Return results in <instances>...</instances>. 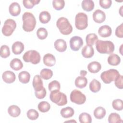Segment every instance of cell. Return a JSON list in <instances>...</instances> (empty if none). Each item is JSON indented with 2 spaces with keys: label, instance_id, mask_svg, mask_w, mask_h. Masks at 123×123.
Wrapping results in <instances>:
<instances>
[{
  "label": "cell",
  "instance_id": "cell-34",
  "mask_svg": "<svg viewBox=\"0 0 123 123\" xmlns=\"http://www.w3.org/2000/svg\"><path fill=\"white\" fill-rule=\"evenodd\" d=\"M37 108L41 112H46L50 110V105L49 102L45 101H43L39 103L37 105Z\"/></svg>",
  "mask_w": 123,
  "mask_h": 123
},
{
  "label": "cell",
  "instance_id": "cell-42",
  "mask_svg": "<svg viewBox=\"0 0 123 123\" xmlns=\"http://www.w3.org/2000/svg\"><path fill=\"white\" fill-rule=\"evenodd\" d=\"M27 117L31 120H35L39 116L38 112L34 109H30L27 112Z\"/></svg>",
  "mask_w": 123,
  "mask_h": 123
},
{
  "label": "cell",
  "instance_id": "cell-41",
  "mask_svg": "<svg viewBox=\"0 0 123 123\" xmlns=\"http://www.w3.org/2000/svg\"><path fill=\"white\" fill-rule=\"evenodd\" d=\"M53 8L56 10L62 9L65 5V2L63 0H53L52 1Z\"/></svg>",
  "mask_w": 123,
  "mask_h": 123
},
{
  "label": "cell",
  "instance_id": "cell-22",
  "mask_svg": "<svg viewBox=\"0 0 123 123\" xmlns=\"http://www.w3.org/2000/svg\"><path fill=\"white\" fill-rule=\"evenodd\" d=\"M8 112L9 114L12 117H18L21 113L20 108L15 105H12L8 108Z\"/></svg>",
  "mask_w": 123,
  "mask_h": 123
},
{
  "label": "cell",
  "instance_id": "cell-30",
  "mask_svg": "<svg viewBox=\"0 0 123 123\" xmlns=\"http://www.w3.org/2000/svg\"><path fill=\"white\" fill-rule=\"evenodd\" d=\"M51 19L50 13L46 11L41 12L39 15V20L42 24L48 23Z\"/></svg>",
  "mask_w": 123,
  "mask_h": 123
},
{
  "label": "cell",
  "instance_id": "cell-17",
  "mask_svg": "<svg viewBox=\"0 0 123 123\" xmlns=\"http://www.w3.org/2000/svg\"><path fill=\"white\" fill-rule=\"evenodd\" d=\"M54 48L59 52H64L67 49L66 42L62 39H58L54 42Z\"/></svg>",
  "mask_w": 123,
  "mask_h": 123
},
{
  "label": "cell",
  "instance_id": "cell-14",
  "mask_svg": "<svg viewBox=\"0 0 123 123\" xmlns=\"http://www.w3.org/2000/svg\"><path fill=\"white\" fill-rule=\"evenodd\" d=\"M112 30L111 27L108 25H104L100 26L98 30L99 35L103 37H107L111 36Z\"/></svg>",
  "mask_w": 123,
  "mask_h": 123
},
{
  "label": "cell",
  "instance_id": "cell-6",
  "mask_svg": "<svg viewBox=\"0 0 123 123\" xmlns=\"http://www.w3.org/2000/svg\"><path fill=\"white\" fill-rule=\"evenodd\" d=\"M119 72L115 69H111L103 72L100 75V78L105 84H110L120 75Z\"/></svg>",
  "mask_w": 123,
  "mask_h": 123
},
{
  "label": "cell",
  "instance_id": "cell-44",
  "mask_svg": "<svg viewBox=\"0 0 123 123\" xmlns=\"http://www.w3.org/2000/svg\"><path fill=\"white\" fill-rule=\"evenodd\" d=\"M99 5L103 9H109L111 5L112 1L111 0H100L99 1Z\"/></svg>",
  "mask_w": 123,
  "mask_h": 123
},
{
  "label": "cell",
  "instance_id": "cell-31",
  "mask_svg": "<svg viewBox=\"0 0 123 123\" xmlns=\"http://www.w3.org/2000/svg\"><path fill=\"white\" fill-rule=\"evenodd\" d=\"M98 37L95 33H90L86 35V43L87 45L93 46L98 40Z\"/></svg>",
  "mask_w": 123,
  "mask_h": 123
},
{
  "label": "cell",
  "instance_id": "cell-3",
  "mask_svg": "<svg viewBox=\"0 0 123 123\" xmlns=\"http://www.w3.org/2000/svg\"><path fill=\"white\" fill-rule=\"evenodd\" d=\"M56 26L60 32L64 35H68L73 31V27L68 20L64 17L59 18L56 22Z\"/></svg>",
  "mask_w": 123,
  "mask_h": 123
},
{
  "label": "cell",
  "instance_id": "cell-35",
  "mask_svg": "<svg viewBox=\"0 0 123 123\" xmlns=\"http://www.w3.org/2000/svg\"><path fill=\"white\" fill-rule=\"evenodd\" d=\"M79 121L81 123H91L92 118L89 114L86 112H83L79 115Z\"/></svg>",
  "mask_w": 123,
  "mask_h": 123
},
{
  "label": "cell",
  "instance_id": "cell-16",
  "mask_svg": "<svg viewBox=\"0 0 123 123\" xmlns=\"http://www.w3.org/2000/svg\"><path fill=\"white\" fill-rule=\"evenodd\" d=\"M9 11L10 14L13 16H17L21 12V7L17 2L12 3L9 7Z\"/></svg>",
  "mask_w": 123,
  "mask_h": 123
},
{
  "label": "cell",
  "instance_id": "cell-32",
  "mask_svg": "<svg viewBox=\"0 0 123 123\" xmlns=\"http://www.w3.org/2000/svg\"><path fill=\"white\" fill-rule=\"evenodd\" d=\"M108 122L109 123H122L123 120L118 113L112 112L109 116Z\"/></svg>",
  "mask_w": 123,
  "mask_h": 123
},
{
  "label": "cell",
  "instance_id": "cell-36",
  "mask_svg": "<svg viewBox=\"0 0 123 123\" xmlns=\"http://www.w3.org/2000/svg\"><path fill=\"white\" fill-rule=\"evenodd\" d=\"M10 55V51L9 47L6 45H3L1 46L0 49V55L3 58H6Z\"/></svg>",
  "mask_w": 123,
  "mask_h": 123
},
{
  "label": "cell",
  "instance_id": "cell-33",
  "mask_svg": "<svg viewBox=\"0 0 123 123\" xmlns=\"http://www.w3.org/2000/svg\"><path fill=\"white\" fill-rule=\"evenodd\" d=\"M53 75V72L48 68L42 69L40 73V76L44 80H49L51 78Z\"/></svg>",
  "mask_w": 123,
  "mask_h": 123
},
{
  "label": "cell",
  "instance_id": "cell-20",
  "mask_svg": "<svg viewBox=\"0 0 123 123\" xmlns=\"http://www.w3.org/2000/svg\"><path fill=\"white\" fill-rule=\"evenodd\" d=\"M12 52L14 54H20L24 50V45L20 41H16L12 44Z\"/></svg>",
  "mask_w": 123,
  "mask_h": 123
},
{
  "label": "cell",
  "instance_id": "cell-24",
  "mask_svg": "<svg viewBox=\"0 0 123 123\" xmlns=\"http://www.w3.org/2000/svg\"><path fill=\"white\" fill-rule=\"evenodd\" d=\"M108 63L112 66H117L121 62L120 57L116 54H111L108 58Z\"/></svg>",
  "mask_w": 123,
  "mask_h": 123
},
{
  "label": "cell",
  "instance_id": "cell-18",
  "mask_svg": "<svg viewBox=\"0 0 123 123\" xmlns=\"http://www.w3.org/2000/svg\"><path fill=\"white\" fill-rule=\"evenodd\" d=\"M81 53L82 56L86 58H91L94 54V48L92 46L86 45L82 49Z\"/></svg>",
  "mask_w": 123,
  "mask_h": 123
},
{
  "label": "cell",
  "instance_id": "cell-8",
  "mask_svg": "<svg viewBox=\"0 0 123 123\" xmlns=\"http://www.w3.org/2000/svg\"><path fill=\"white\" fill-rule=\"evenodd\" d=\"M16 27V23L14 20L12 19H7L2 28V33L4 36H10Z\"/></svg>",
  "mask_w": 123,
  "mask_h": 123
},
{
  "label": "cell",
  "instance_id": "cell-4",
  "mask_svg": "<svg viewBox=\"0 0 123 123\" xmlns=\"http://www.w3.org/2000/svg\"><path fill=\"white\" fill-rule=\"evenodd\" d=\"M49 98L52 102L60 106H64L67 103L66 95L60 92V90L51 91L49 95Z\"/></svg>",
  "mask_w": 123,
  "mask_h": 123
},
{
  "label": "cell",
  "instance_id": "cell-15",
  "mask_svg": "<svg viewBox=\"0 0 123 123\" xmlns=\"http://www.w3.org/2000/svg\"><path fill=\"white\" fill-rule=\"evenodd\" d=\"M44 64L49 67H52L56 63V59L53 55L51 53L46 54L43 58Z\"/></svg>",
  "mask_w": 123,
  "mask_h": 123
},
{
  "label": "cell",
  "instance_id": "cell-46",
  "mask_svg": "<svg viewBox=\"0 0 123 123\" xmlns=\"http://www.w3.org/2000/svg\"><path fill=\"white\" fill-rule=\"evenodd\" d=\"M123 24L122 23L120 25L118 26L115 29V35L119 38H123Z\"/></svg>",
  "mask_w": 123,
  "mask_h": 123
},
{
  "label": "cell",
  "instance_id": "cell-9",
  "mask_svg": "<svg viewBox=\"0 0 123 123\" xmlns=\"http://www.w3.org/2000/svg\"><path fill=\"white\" fill-rule=\"evenodd\" d=\"M71 101L78 105L84 104L86 101V97L80 91L74 89L70 94Z\"/></svg>",
  "mask_w": 123,
  "mask_h": 123
},
{
  "label": "cell",
  "instance_id": "cell-5",
  "mask_svg": "<svg viewBox=\"0 0 123 123\" xmlns=\"http://www.w3.org/2000/svg\"><path fill=\"white\" fill-rule=\"evenodd\" d=\"M23 59L26 62H31L33 64H37L40 62L41 57L39 53L37 51L30 50L24 53Z\"/></svg>",
  "mask_w": 123,
  "mask_h": 123
},
{
  "label": "cell",
  "instance_id": "cell-11",
  "mask_svg": "<svg viewBox=\"0 0 123 123\" xmlns=\"http://www.w3.org/2000/svg\"><path fill=\"white\" fill-rule=\"evenodd\" d=\"M93 20L97 23L100 24L106 19V14L102 10L98 9L95 11L93 13Z\"/></svg>",
  "mask_w": 123,
  "mask_h": 123
},
{
  "label": "cell",
  "instance_id": "cell-2",
  "mask_svg": "<svg viewBox=\"0 0 123 123\" xmlns=\"http://www.w3.org/2000/svg\"><path fill=\"white\" fill-rule=\"evenodd\" d=\"M97 50L101 54H111L114 50V45L111 41L98 40L96 42Z\"/></svg>",
  "mask_w": 123,
  "mask_h": 123
},
{
  "label": "cell",
  "instance_id": "cell-13",
  "mask_svg": "<svg viewBox=\"0 0 123 123\" xmlns=\"http://www.w3.org/2000/svg\"><path fill=\"white\" fill-rule=\"evenodd\" d=\"M32 84L35 91H40L44 88L43 81L41 77L38 74L36 75L34 77Z\"/></svg>",
  "mask_w": 123,
  "mask_h": 123
},
{
  "label": "cell",
  "instance_id": "cell-39",
  "mask_svg": "<svg viewBox=\"0 0 123 123\" xmlns=\"http://www.w3.org/2000/svg\"><path fill=\"white\" fill-rule=\"evenodd\" d=\"M48 88L50 92L54 90H60L61 88V85L58 81L53 80L49 84Z\"/></svg>",
  "mask_w": 123,
  "mask_h": 123
},
{
  "label": "cell",
  "instance_id": "cell-1",
  "mask_svg": "<svg viewBox=\"0 0 123 123\" xmlns=\"http://www.w3.org/2000/svg\"><path fill=\"white\" fill-rule=\"evenodd\" d=\"M23 29L25 32H31L35 28L36 20L34 15L30 12H25L22 15Z\"/></svg>",
  "mask_w": 123,
  "mask_h": 123
},
{
  "label": "cell",
  "instance_id": "cell-21",
  "mask_svg": "<svg viewBox=\"0 0 123 123\" xmlns=\"http://www.w3.org/2000/svg\"><path fill=\"white\" fill-rule=\"evenodd\" d=\"M75 86L79 88H83L86 86L87 83V78L85 76H79L75 80Z\"/></svg>",
  "mask_w": 123,
  "mask_h": 123
},
{
  "label": "cell",
  "instance_id": "cell-29",
  "mask_svg": "<svg viewBox=\"0 0 123 123\" xmlns=\"http://www.w3.org/2000/svg\"><path fill=\"white\" fill-rule=\"evenodd\" d=\"M18 78L19 81L22 83L27 84L30 81V74L27 71H22L18 74Z\"/></svg>",
  "mask_w": 123,
  "mask_h": 123
},
{
  "label": "cell",
  "instance_id": "cell-23",
  "mask_svg": "<svg viewBox=\"0 0 123 123\" xmlns=\"http://www.w3.org/2000/svg\"><path fill=\"white\" fill-rule=\"evenodd\" d=\"M62 116L64 118H69L72 117L74 113V110L71 107H66L62 108L60 112Z\"/></svg>",
  "mask_w": 123,
  "mask_h": 123
},
{
  "label": "cell",
  "instance_id": "cell-37",
  "mask_svg": "<svg viewBox=\"0 0 123 123\" xmlns=\"http://www.w3.org/2000/svg\"><path fill=\"white\" fill-rule=\"evenodd\" d=\"M48 35V31L46 28L40 27L37 30V37L41 40H43L46 38Z\"/></svg>",
  "mask_w": 123,
  "mask_h": 123
},
{
  "label": "cell",
  "instance_id": "cell-43",
  "mask_svg": "<svg viewBox=\"0 0 123 123\" xmlns=\"http://www.w3.org/2000/svg\"><path fill=\"white\" fill-rule=\"evenodd\" d=\"M114 84L116 86L121 89L123 88V75H120L114 80Z\"/></svg>",
  "mask_w": 123,
  "mask_h": 123
},
{
  "label": "cell",
  "instance_id": "cell-25",
  "mask_svg": "<svg viewBox=\"0 0 123 123\" xmlns=\"http://www.w3.org/2000/svg\"><path fill=\"white\" fill-rule=\"evenodd\" d=\"M10 66L12 69L15 71H19L23 68V64L20 59L14 58L11 61Z\"/></svg>",
  "mask_w": 123,
  "mask_h": 123
},
{
  "label": "cell",
  "instance_id": "cell-10",
  "mask_svg": "<svg viewBox=\"0 0 123 123\" xmlns=\"http://www.w3.org/2000/svg\"><path fill=\"white\" fill-rule=\"evenodd\" d=\"M83 45V40L79 36H74L70 40V46L72 50L78 51Z\"/></svg>",
  "mask_w": 123,
  "mask_h": 123
},
{
  "label": "cell",
  "instance_id": "cell-27",
  "mask_svg": "<svg viewBox=\"0 0 123 123\" xmlns=\"http://www.w3.org/2000/svg\"><path fill=\"white\" fill-rule=\"evenodd\" d=\"M106 113L105 109L102 107H98L94 111V117L97 119H103Z\"/></svg>",
  "mask_w": 123,
  "mask_h": 123
},
{
  "label": "cell",
  "instance_id": "cell-38",
  "mask_svg": "<svg viewBox=\"0 0 123 123\" xmlns=\"http://www.w3.org/2000/svg\"><path fill=\"white\" fill-rule=\"evenodd\" d=\"M40 1L39 0H23V3L26 9H32L35 5L37 4Z\"/></svg>",
  "mask_w": 123,
  "mask_h": 123
},
{
  "label": "cell",
  "instance_id": "cell-7",
  "mask_svg": "<svg viewBox=\"0 0 123 123\" xmlns=\"http://www.w3.org/2000/svg\"><path fill=\"white\" fill-rule=\"evenodd\" d=\"M75 25L78 30H84L88 25V18L87 15L84 12L78 13L75 17Z\"/></svg>",
  "mask_w": 123,
  "mask_h": 123
},
{
  "label": "cell",
  "instance_id": "cell-28",
  "mask_svg": "<svg viewBox=\"0 0 123 123\" xmlns=\"http://www.w3.org/2000/svg\"><path fill=\"white\" fill-rule=\"evenodd\" d=\"M101 88L100 83L96 79H93L89 84V89L93 93L98 92Z\"/></svg>",
  "mask_w": 123,
  "mask_h": 123
},
{
  "label": "cell",
  "instance_id": "cell-45",
  "mask_svg": "<svg viewBox=\"0 0 123 123\" xmlns=\"http://www.w3.org/2000/svg\"><path fill=\"white\" fill-rule=\"evenodd\" d=\"M46 90L45 87H44L41 90L39 91H35V94L37 98L38 99L44 98L46 95Z\"/></svg>",
  "mask_w": 123,
  "mask_h": 123
},
{
  "label": "cell",
  "instance_id": "cell-19",
  "mask_svg": "<svg viewBox=\"0 0 123 123\" xmlns=\"http://www.w3.org/2000/svg\"><path fill=\"white\" fill-rule=\"evenodd\" d=\"M101 68V65L98 62L94 61L89 63L87 65V69L89 72L95 74L98 73Z\"/></svg>",
  "mask_w": 123,
  "mask_h": 123
},
{
  "label": "cell",
  "instance_id": "cell-12",
  "mask_svg": "<svg viewBox=\"0 0 123 123\" xmlns=\"http://www.w3.org/2000/svg\"><path fill=\"white\" fill-rule=\"evenodd\" d=\"M2 78L4 82L8 84H11L15 81L16 76L13 72L11 71H6L2 74Z\"/></svg>",
  "mask_w": 123,
  "mask_h": 123
},
{
  "label": "cell",
  "instance_id": "cell-47",
  "mask_svg": "<svg viewBox=\"0 0 123 123\" xmlns=\"http://www.w3.org/2000/svg\"><path fill=\"white\" fill-rule=\"evenodd\" d=\"M87 73V71H86L85 70H82L80 71V74L81 76H85L86 75Z\"/></svg>",
  "mask_w": 123,
  "mask_h": 123
},
{
  "label": "cell",
  "instance_id": "cell-40",
  "mask_svg": "<svg viewBox=\"0 0 123 123\" xmlns=\"http://www.w3.org/2000/svg\"><path fill=\"white\" fill-rule=\"evenodd\" d=\"M112 106L114 109L117 111H122L123 109V102L121 99H116L113 100Z\"/></svg>",
  "mask_w": 123,
  "mask_h": 123
},
{
  "label": "cell",
  "instance_id": "cell-26",
  "mask_svg": "<svg viewBox=\"0 0 123 123\" xmlns=\"http://www.w3.org/2000/svg\"><path fill=\"white\" fill-rule=\"evenodd\" d=\"M82 9L86 12H90L94 8V2L91 0H84L81 4Z\"/></svg>",
  "mask_w": 123,
  "mask_h": 123
}]
</instances>
